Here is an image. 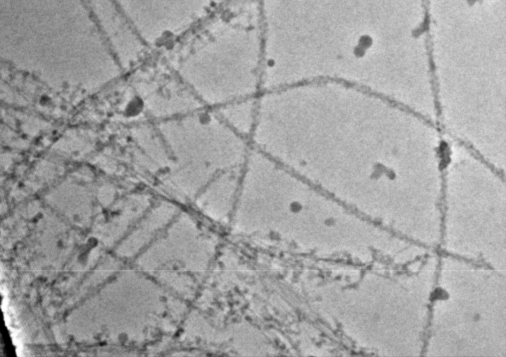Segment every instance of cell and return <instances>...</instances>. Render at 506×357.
<instances>
[{
    "mask_svg": "<svg viewBox=\"0 0 506 357\" xmlns=\"http://www.w3.org/2000/svg\"><path fill=\"white\" fill-rule=\"evenodd\" d=\"M205 108L162 121L158 127L170 156L163 183L181 200L193 201L217 175L243 168L252 149L249 139Z\"/></svg>",
    "mask_w": 506,
    "mask_h": 357,
    "instance_id": "cell-1",
    "label": "cell"
},
{
    "mask_svg": "<svg viewBox=\"0 0 506 357\" xmlns=\"http://www.w3.org/2000/svg\"><path fill=\"white\" fill-rule=\"evenodd\" d=\"M243 168L215 176L194 199L196 206L208 218L221 222L235 208Z\"/></svg>",
    "mask_w": 506,
    "mask_h": 357,
    "instance_id": "cell-2",
    "label": "cell"
},
{
    "mask_svg": "<svg viewBox=\"0 0 506 357\" xmlns=\"http://www.w3.org/2000/svg\"><path fill=\"white\" fill-rule=\"evenodd\" d=\"M257 98L233 101L216 108L215 112L232 130L250 140L256 117Z\"/></svg>",
    "mask_w": 506,
    "mask_h": 357,
    "instance_id": "cell-3",
    "label": "cell"
}]
</instances>
